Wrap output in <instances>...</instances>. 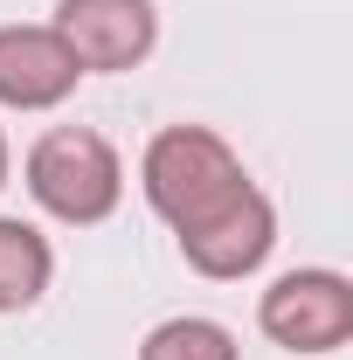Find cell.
<instances>
[{
	"instance_id": "cell-1",
	"label": "cell",
	"mask_w": 353,
	"mask_h": 360,
	"mask_svg": "<svg viewBox=\"0 0 353 360\" xmlns=\"http://www.w3.org/2000/svg\"><path fill=\"white\" fill-rule=\"evenodd\" d=\"M139 187H146V201H153V215L174 229H201L208 215H222L250 174H243V160H236V146L208 125H167V132H153L146 146V160H139Z\"/></svg>"
},
{
	"instance_id": "cell-2",
	"label": "cell",
	"mask_w": 353,
	"mask_h": 360,
	"mask_svg": "<svg viewBox=\"0 0 353 360\" xmlns=\"http://www.w3.org/2000/svg\"><path fill=\"white\" fill-rule=\"evenodd\" d=\"M21 174H28L35 208H49L56 222H70V229L104 222L125 201V160H118V146L97 125H56V132H42L28 146Z\"/></svg>"
},
{
	"instance_id": "cell-3",
	"label": "cell",
	"mask_w": 353,
	"mask_h": 360,
	"mask_svg": "<svg viewBox=\"0 0 353 360\" xmlns=\"http://www.w3.org/2000/svg\"><path fill=\"white\" fill-rule=\"evenodd\" d=\"M257 326L291 354H333L353 340V284L340 270H284L257 305Z\"/></svg>"
},
{
	"instance_id": "cell-4",
	"label": "cell",
	"mask_w": 353,
	"mask_h": 360,
	"mask_svg": "<svg viewBox=\"0 0 353 360\" xmlns=\"http://www.w3.org/2000/svg\"><path fill=\"white\" fill-rule=\"evenodd\" d=\"M63 49L77 56L84 77H118L139 70L153 42H160V14L153 0H56V21H49Z\"/></svg>"
},
{
	"instance_id": "cell-5",
	"label": "cell",
	"mask_w": 353,
	"mask_h": 360,
	"mask_svg": "<svg viewBox=\"0 0 353 360\" xmlns=\"http://www.w3.org/2000/svg\"><path fill=\"white\" fill-rule=\"evenodd\" d=\"M270 250H277V208H270V194L250 180L222 215H208L201 229H180V257L201 270V277H250V270L264 264Z\"/></svg>"
},
{
	"instance_id": "cell-6",
	"label": "cell",
	"mask_w": 353,
	"mask_h": 360,
	"mask_svg": "<svg viewBox=\"0 0 353 360\" xmlns=\"http://www.w3.org/2000/svg\"><path fill=\"white\" fill-rule=\"evenodd\" d=\"M84 84L77 56L63 49L56 28L35 21H7L0 28V104L7 111H56L70 90Z\"/></svg>"
},
{
	"instance_id": "cell-7",
	"label": "cell",
	"mask_w": 353,
	"mask_h": 360,
	"mask_svg": "<svg viewBox=\"0 0 353 360\" xmlns=\"http://www.w3.org/2000/svg\"><path fill=\"white\" fill-rule=\"evenodd\" d=\"M56 277V250L35 222L0 215V312H28Z\"/></svg>"
},
{
	"instance_id": "cell-8",
	"label": "cell",
	"mask_w": 353,
	"mask_h": 360,
	"mask_svg": "<svg viewBox=\"0 0 353 360\" xmlns=\"http://www.w3.org/2000/svg\"><path fill=\"white\" fill-rule=\"evenodd\" d=\"M139 360H243V354H236V333H229V326L187 312V319L153 326L146 347H139Z\"/></svg>"
},
{
	"instance_id": "cell-9",
	"label": "cell",
	"mask_w": 353,
	"mask_h": 360,
	"mask_svg": "<svg viewBox=\"0 0 353 360\" xmlns=\"http://www.w3.org/2000/svg\"><path fill=\"white\" fill-rule=\"evenodd\" d=\"M0 187H7V132H0Z\"/></svg>"
}]
</instances>
